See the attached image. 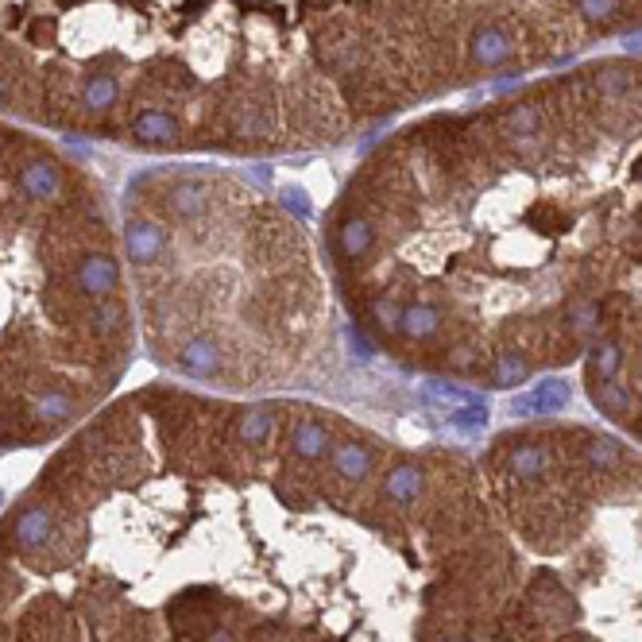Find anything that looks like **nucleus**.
<instances>
[{
  "label": "nucleus",
  "mask_w": 642,
  "mask_h": 642,
  "mask_svg": "<svg viewBox=\"0 0 642 642\" xmlns=\"http://www.w3.org/2000/svg\"><path fill=\"white\" fill-rule=\"evenodd\" d=\"M422 488H426V468L414 465V461H403V465H395L383 476V499L399 503V507L414 503V499L422 496Z\"/></svg>",
  "instance_id": "obj_5"
},
{
  "label": "nucleus",
  "mask_w": 642,
  "mask_h": 642,
  "mask_svg": "<svg viewBox=\"0 0 642 642\" xmlns=\"http://www.w3.org/2000/svg\"><path fill=\"white\" fill-rule=\"evenodd\" d=\"M275 434V410L271 407H248L233 418V441L240 449H260Z\"/></svg>",
  "instance_id": "obj_4"
},
{
  "label": "nucleus",
  "mask_w": 642,
  "mask_h": 642,
  "mask_svg": "<svg viewBox=\"0 0 642 642\" xmlns=\"http://www.w3.org/2000/svg\"><path fill=\"white\" fill-rule=\"evenodd\" d=\"M376 244V229L364 221V217H345L341 229H337V252L345 260H364Z\"/></svg>",
  "instance_id": "obj_8"
},
{
  "label": "nucleus",
  "mask_w": 642,
  "mask_h": 642,
  "mask_svg": "<svg viewBox=\"0 0 642 642\" xmlns=\"http://www.w3.org/2000/svg\"><path fill=\"white\" fill-rule=\"evenodd\" d=\"M445 364H449L453 372H472V368L480 364V352L468 349V345H461V349H453L449 356H445Z\"/></svg>",
  "instance_id": "obj_20"
},
{
  "label": "nucleus",
  "mask_w": 642,
  "mask_h": 642,
  "mask_svg": "<svg viewBox=\"0 0 642 642\" xmlns=\"http://www.w3.org/2000/svg\"><path fill=\"white\" fill-rule=\"evenodd\" d=\"M615 8H619V0H577V12H581L584 20H592V24L612 20Z\"/></svg>",
  "instance_id": "obj_18"
},
{
  "label": "nucleus",
  "mask_w": 642,
  "mask_h": 642,
  "mask_svg": "<svg viewBox=\"0 0 642 642\" xmlns=\"http://www.w3.org/2000/svg\"><path fill=\"white\" fill-rule=\"evenodd\" d=\"M569 399H573V391H569V383L565 380H546L538 383V391H530L523 399H515V414H526V410H538V414H554V410L569 407Z\"/></svg>",
  "instance_id": "obj_7"
},
{
  "label": "nucleus",
  "mask_w": 642,
  "mask_h": 642,
  "mask_svg": "<svg viewBox=\"0 0 642 642\" xmlns=\"http://www.w3.org/2000/svg\"><path fill=\"white\" fill-rule=\"evenodd\" d=\"M20 132L0 128V449L47 438V399L93 407L132 345L109 225L86 186L39 202L20 186Z\"/></svg>",
  "instance_id": "obj_1"
},
{
  "label": "nucleus",
  "mask_w": 642,
  "mask_h": 642,
  "mask_svg": "<svg viewBox=\"0 0 642 642\" xmlns=\"http://www.w3.org/2000/svg\"><path fill=\"white\" fill-rule=\"evenodd\" d=\"M441 642H445V639H441Z\"/></svg>",
  "instance_id": "obj_23"
},
{
  "label": "nucleus",
  "mask_w": 642,
  "mask_h": 642,
  "mask_svg": "<svg viewBox=\"0 0 642 642\" xmlns=\"http://www.w3.org/2000/svg\"><path fill=\"white\" fill-rule=\"evenodd\" d=\"M376 465V457H372V449L368 445H360V441H337L333 449H329V468H333V476H341V480H352V484H360L368 472Z\"/></svg>",
  "instance_id": "obj_3"
},
{
  "label": "nucleus",
  "mask_w": 642,
  "mask_h": 642,
  "mask_svg": "<svg viewBox=\"0 0 642 642\" xmlns=\"http://www.w3.org/2000/svg\"><path fill=\"white\" fill-rule=\"evenodd\" d=\"M619 364H623V349L615 345V341H604V345H596L592 349V383L600 380H615V372H619Z\"/></svg>",
  "instance_id": "obj_14"
},
{
  "label": "nucleus",
  "mask_w": 642,
  "mask_h": 642,
  "mask_svg": "<svg viewBox=\"0 0 642 642\" xmlns=\"http://www.w3.org/2000/svg\"><path fill=\"white\" fill-rule=\"evenodd\" d=\"M441 329V314L438 306H426V302H414V306H403V321H399V333L407 341H430Z\"/></svg>",
  "instance_id": "obj_10"
},
{
  "label": "nucleus",
  "mask_w": 642,
  "mask_h": 642,
  "mask_svg": "<svg viewBox=\"0 0 642 642\" xmlns=\"http://www.w3.org/2000/svg\"><path fill=\"white\" fill-rule=\"evenodd\" d=\"M631 178H642V159L635 163V171H631Z\"/></svg>",
  "instance_id": "obj_22"
},
{
  "label": "nucleus",
  "mask_w": 642,
  "mask_h": 642,
  "mask_svg": "<svg viewBox=\"0 0 642 642\" xmlns=\"http://www.w3.org/2000/svg\"><path fill=\"white\" fill-rule=\"evenodd\" d=\"M592 403L600 410H608V414H631V410L639 407L635 395H631L623 383H612V380L592 383Z\"/></svg>",
  "instance_id": "obj_11"
},
{
  "label": "nucleus",
  "mask_w": 642,
  "mask_h": 642,
  "mask_svg": "<svg viewBox=\"0 0 642 642\" xmlns=\"http://www.w3.org/2000/svg\"><path fill=\"white\" fill-rule=\"evenodd\" d=\"M349 345L356 349V356H360V360H368V356H372V349H368V345H364V341H360L356 333H349Z\"/></svg>",
  "instance_id": "obj_21"
},
{
  "label": "nucleus",
  "mask_w": 642,
  "mask_h": 642,
  "mask_svg": "<svg viewBox=\"0 0 642 642\" xmlns=\"http://www.w3.org/2000/svg\"><path fill=\"white\" fill-rule=\"evenodd\" d=\"M569 333H577V337H588L596 325H600V306L592 302V298H577V302H569Z\"/></svg>",
  "instance_id": "obj_15"
},
{
  "label": "nucleus",
  "mask_w": 642,
  "mask_h": 642,
  "mask_svg": "<svg viewBox=\"0 0 642 642\" xmlns=\"http://www.w3.org/2000/svg\"><path fill=\"white\" fill-rule=\"evenodd\" d=\"M399 321H403V306H399V302H391V298H376V302H372V325H376V333L395 337V333H399Z\"/></svg>",
  "instance_id": "obj_16"
},
{
  "label": "nucleus",
  "mask_w": 642,
  "mask_h": 642,
  "mask_svg": "<svg viewBox=\"0 0 642 642\" xmlns=\"http://www.w3.org/2000/svg\"><path fill=\"white\" fill-rule=\"evenodd\" d=\"M538 105H515L511 113H507V132L511 136H538Z\"/></svg>",
  "instance_id": "obj_17"
},
{
  "label": "nucleus",
  "mask_w": 642,
  "mask_h": 642,
  "mask_svg": "<svg viewBox=\"0 0 642 642\" xmlns=\"http://www.w3.org/2000/svg\"><path fill=\"white\" fill-rule=\"evenodd\" d=\"M287 445H291L294 457H302V461H321L333 449L325 422H314V418H298L291 426V434H287Z\"/></svg>",
  "instance_id": "obj_6"
},
{
  "label": "nucleus",
  "mask_w": 642,
  "mask_h": 642,
  "mask_svg": "<svg viewBox=\"0 0 642 642\" xmlns=\"http://www.w3.org/2000/svg\"><path fill=\"white\" fill-rule=\"evenodd\" d=\"M584 461L592 468H600V472H612V468L623 465V449H619L612 438H588V445H584Z\"/></svg>",
  "instance_id": "obj_13"
},
{
  "label": "nucleus",
  "mask_w": 642,
  "mask_h": 642,
  "mask_svg": "<svg viewBox=\"0 0 642 642\" xmlns=\"http://www.w3.org/2000/svg\"><path fill=\"white\" fill-rule=\"evenodd\" d=\"M550 468V449L542 445V441H523V445H515L511 453H507V472L515 476V480H534V476H542Z\"/></svg>",
  "instance_id": "obj_9"
},
{
  "label": "nucleus",
  "mask_w": 642,
  "mask_h": 642,
  "mask_svg": "<svg viewBox=\"0 0 642 642\" xmlns=\"http://www.w3.org/2000/svg\"><path fill=\"white\" fill-rule=\"evenodd\" d=\"M530 225H538V229H546V233H561V229H565V217L557 213L554 205H534V209H530Z\"/></svg>",
  "instance_id": "obj_19"
},
{
  "label": "nucleus",
  "mask_w": 642,
  "mask_h": 642,
  "mask_svg": "<svg viewBox=\"0 0 642 642\" xmlns=\"http://www.w3.org/2000/svg\"><path fill=\"white\" fill-rule=\"evenodd\" d=\"M530 376V360H526L523 352H515V349H507V352H499L496 356V364H492V383L496 387H519V383Z\"/></svg>",
  "instance_id": "obj_12"
},
{
  "label": "nucleus",
  "mask_w": 642,
  "mask_h": 642,
  "mask_svg": "<svg viewBox=\"0 0 642 642\" xmlns=\"http://www.w3.org/2000/svg\"><path fill=\"white\" fill-rule=\"evenodd\" d=\"M511 35L496 24H480V28L472 31V39H468V55L476 66H484V70H492V66H503V62L511 59Z\"/></svg>",
  "instance_id": "obj_2"
}]
</instances>
